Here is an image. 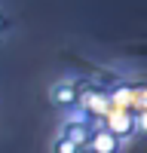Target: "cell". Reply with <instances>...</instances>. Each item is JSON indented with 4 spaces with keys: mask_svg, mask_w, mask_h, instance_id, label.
<instances>
[{
    "mask_svg": "<svg viewBox=\"0 0 147 153\" xmlns=\"http://www.w3.org/2000/svg\"><path fill=\"white\" fill-rule=\"evenodd\" d=\"M89 150H92V153H117V150H120V135L110 132V129L95 132V135L89 138Z\"/></svg>",
    "mask_w": 147,
    "mask_h": 153,
    "instance_id": "cell-1",
    "label": "cell"
},
{
    "mask_svg": "<svg viewBox=\"0 0 147 153\" xmlns=\"http://www.w3.org/2000/svg\"><path fill=\"white\" fill-rule=\"evenodd\" d=\"M52 101L61 107H71L74 101H77V92H74V86H58L55 92H52Z\"/></svg>",
    "mask_w": 147,
    "mask_h": 153,
    "instance_id": "cell-2",
    "label": "cell"
},
{
    "mask_svg": "<svg viewBox=\"0 0 147 153\" xmlns=\"http://www.w3.org/2000/svg\"><path fill=\"white\" fill-rule=\"evenodd\" d=\"M55 153H80V144L77 141H74V138H61V141H58V147H55Z\"/></svg>",
    "mask_w": 147,
    "mask_h": 153,
    "instance_id": "cell-3",
    "label": "cell"
},
{
    "mask_svg": "<svg viewBox=\"0 0 147 153\" xmlns=\"http://www.w3.org/2000/svg\"><path fill=\"white\" fill-rule=\"evenodd\" d=\"M68 138H74V141H77V144H83L86 141V129H83V126H68Z\"/></svg>",
    "mask_w": 147,
    "mask_h": 153,
    "instance_id": "cell-4",
    "label": "cell"
},
{
    "mask_svg": "<svg viewBox=\"0 0 147 153\" xmlns=\"http://www.w3.org/2000/svg\"><path fill=\"white\" fill-rule=\"evenodd\" d=\"M138 123H141V129H144V132H147V110H144V113H141V120H138Z\"/></svg>",
    "mask_w": 147,
    "mask_h": 153,
    "instance_id": "cell-5",
    "label": "cell"
},
{
    "mask_svg": "<svg viewBox=\"0 0 147 153\" xmlns=\"http://www.w3.org/2000/svg\"><path fill=\"white\" fill-rule=\"evenodd\" d=\"M0 25H3V19H0Z\"/></svg>",
    "mask_w": 147,
    "mask_h": 153,
    "instance_id": "cell-6",
    "label": "cell"
}]
</instances>
